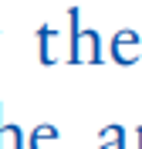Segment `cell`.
Instances as JSON below:
<instances>
[{
	"label": "cell",
	"instance_id": "cell-1",
	"mask_svg": "<svg viewBox=\"0 0 142 149\" xmlns=\"http://www.w3.org/2000/svg\"><path fill=\"white\" fill-rule=\"evenodd\" d=\"M102 47L95 31H81V10L68 7V65H98Z\"/></svg>",
	"mask_w": 142,
	"mask_h": 149
},
{
	"label": "cell",
	"instance_id": "cell-2",
	"mask_svg": "<svg viewBox=\"0 0 142 149\" xmlns=\"http://www.w3.org/2000/svg\"><path fill=\"white\" fill-rule=\"evenodd\" d=\"M112 61L115 65H135L139 61V34L135 31H115L112 37Z\"/></svg>",
	"mask_w": 142,
	"mask_h": 149
},
{
	"label": "cell",
	"instance_id": "cell-3",
	"mask_svg": "<svg viewBox=\"0 0 142 149\" xmlns=\"http://www.w3.org/2000/svg\"><path fill=\"white\" fill-rule=\"evenodd\" d=\"M57 41H61V34H57L51 24H41L37 27V58H41V65H54L57 61Z\"/></svg>",
	"mask_w": 142,
	"mask_h": 149
},
{
	"label": "cell",
	"instance_id": "cell-4",
	"mask_svg": "<svg viewBox=\"0 0 142 149\" xmlns=\"http://www.w3.org/2000/svg\"><path fill=\"white\" fill-rule=\"evenodd\" d=\"M57 129L51 125V122H41V125H34V132H30L27 139V149H57Z\"/></svg>",
	"mask_w": 142,
	"mask_h": 149
},
{
	"label": "cell",
	"instance_id": "cell-5",
	"mask_svg": "<svg viewBox=\"0 0 142 149\" xmlns=\"http://www.w3.org/2000/svg\"><path fill=\"white\" fill-rule=\"evenodd\" d=\"M0 149H27L20 129L14 122H3V109H0Z\"/></svg>",
	"mask_w": 142,
	"mask_h": 149
},
{
	"label": "cell",
	"instance_id": "cell-6",
	"mask_svg": "<svg viewBox=\"0 0 142 149\" xmlns=\"http://www.w3.org/2000/svg\"><path fill=\"white\" fill-rule=\"evenodd\" d=\"M98 142H102L98 149H125V132H122V125H105L102 136H98Z\"/></svg>",
	"mask_w": 142,
	"mask_h": 149
}]
</instances>
